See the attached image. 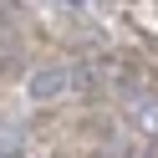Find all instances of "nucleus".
I'll return each instance as SVG.
<instances>
[{
    "label": "nucleus",
    "instance_id": "f03ea898",
    "mask_svg": "<svg viewBox=\"0 0 158 158\" xmlns=\"http://www.w3.org/2000/svg\"><path fill=\"white\" fill-rule=\"evenodd\" d=\"M127 112H133V127H143V133L158 138V102H153V97H133Z\"/></svg>",
    "mask_w": 158,
    "mask_h": 158
},
{
    "label": "nucleus",
    "instance_id": "7ed1b4c3",
    "mask_svg": "<svg viewBox=\"0 0 158 158\" xmlns=\"http://www.w3.org/2000/svg\"><path fill=\"white\" fill-rule=\"evenodd\" d=\"M66 5H82V0H66Z\"/></svg>",
    "mask_w": 158,
    "mask_h": 158
},
{
    "label": "nucleus",
    "instance_id": "f257e3e1",
    "mask_svg": "<svg viewBox=\"0 0 158 158\" xmlns=\"http://www.w3.org/2000/svg\"><path fill=\"white\" fill-rule=\"evenodd\" d=\"M72 66H41V72H36L31 77V97H36V102H46V97H61L66 92V87H72Z\"/></svg>",
    "mask_w": 158,
    "mask_h": 158
}]
</instances>
